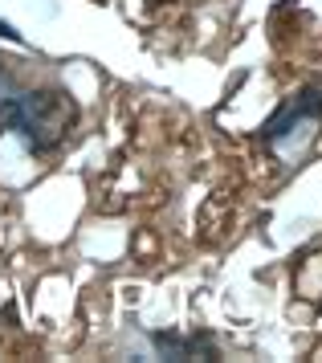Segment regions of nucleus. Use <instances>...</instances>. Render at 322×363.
<instances>
[{"instance_id":"f257e3e1","label":"nucleus","mask_w":322,"mask_h":363,"mask_svg":"<svg viewBox=\"0 0 322 363\" xmlns=\"http://www.w3.org/2000/svg\"><path fill=\"white\" fill-rule=\"evenodd\" d=\"M78 102L62 86H33L16 90L4 115V131H13L33 155H53L78 127Z\"/></svg>"},{"instance_id":"f03ea898","label":"nucleus","mask_w":322,"mask_h":363,"mask_svg":"<svg viewBox=\"0 0 322 363\" xmlns=\"http://www.w3.org/2000/svg\"><path fill=\"white\" fill-rule=\"evenodd\" d=\"M318 123H322V82H310L270 115V123L261 127V143L270 151H282L298 135H310V127H318Z\"/></svg>"},{"instance_id":"7ed1b4c3","label":"nucleus","mask_w":322,"mask_h":363,"mask_svg":"<svg viewBox=\"0 0 322 363\" xmlns=\"http://www.w3.org/2000/svg\"><path fill=\"white\" fill-rule=\"evenodd\" d=\"M151 351L160 359H221V347L209 330H192V335H179V330H151L147 335Z\"/></svg>"},{"instance_id":"20e7f679","label":"nucleus","mask_w":322,"mask_h":363,"mask_svg":"<svg viewBox=\"0 0 322 363\" xmlns=\"http://www.w3.org/2000/svg\"><path fill=\"white\" fill-rule=\"evenodd\" d=\"M16 90H21L16 74L9 69V62H0V135H4V115H9V102H13Z\"/></svg>"},{"instance_id":"39448f33","label":"nucleus","mask_w":322,"mask_h":363,"mask_svg":"<svg viewBox=\"0 0 322 363\" xmlns=\"http://www.w3.org/2000/svg\"><path fill=\"white\" fill-rule=\"evenodd\" d=\"M0 37H4V41H16V45L25 41V37L16 33V29H13V25H9V21H0Z\"/></svg>"}]
</instances>
